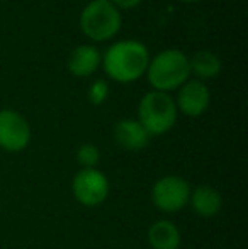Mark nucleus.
<instances>
[{
    "label": "nucleus",
    "instance_id": "nucleus-1",
    "mask_svg": "<svg viewBox=\"0 0 248 249\" xmlns=\"http://www.w3.org/2000/svg\"><path fill=\"white\" fill-rule=\"evenodd\" d=\"M148 48L134 39L117 41L104 53V71L109 78L119 83H133L146 73L150 63Z\"/></svg>",
    "mask_w": 248,
    "mask_h": 249
},
{
    "label": "nucleus",
    "instance_id": "nucleus-2",
    "mask_svg": "<svg viewBox=\"0 0 248 249\" xmlns=\"http://www.w3.org/2000/svg\"><path fill=\"white\" fill-rule=\"evenodd\" d=\"M191 76V66L186 53L180 50H163L146 68L148 83L156 92H172L184 85Z\"/></svg>",
    "mask_w": 248,
    "mask_h": 249
},
{
    "label": "nucleus",
    "instance_id": "nucleus-3",
    "mask_svg": "<svg viewBox=\"0 0 248 249\" xmlns=\"http://www.w3.org/2000/svg\"><path fill=\"white\" fill-rule=\"evenodd\" d=\"M175 100L165 92H148L138 105V122L150 136H162L169 132L177 122Z\"/></svg>",
    "mask_w": 248,
    "mask_h": 249
},
{
    "label": "nucleus",
    "instance_id": "nucleus-4",
    "mask_svg": "<svg viewBox=\"0 0 248 249\" xmlns=\"http://www.w3.org/2000/svg\"><path fill=\"white\" fill-rule=\"evenodd\" d=\"M121 12L111 0H92L80 14V29L92 41H109L121 31Z\"/></svg>",
    "mask_w": 248,
    "mask_h": 249
},
{
    "label": "nucleus",
    "instance_id": "nucleus-5",
    "mask_svg": "<svg viewBox=\"0 0 248 249\" xmlns=\"http://www.w3.org/2000/svg\"><path fill=\"white\" fill-rule=\"evenodd\" d=\"M191 185L187 180L177 175H167L156 180L152 188V200L153 205L165 213L180 212L189 203L191 198Z\"/></svg>",
    "mask_w": 248,
    "mask_h": 249
},
{
    "label": "nucleus",
    "instance_id": "nucleus-6",
    "mask_svg": "<svg viewBox=\"0 0 248 249\" xmlns=\"http://www.w3.org/2000/svg\"><path fill=\"white\" fill-rule=\"evenodd\" d=\"M111 185L97 168H82L72 180V194L83 207H97L107 198Z\"/></svg>",
    "mask_w": 248,
    "mask_h": 249
},
{
    "label": "nucleus",
    "instance_id": "nucleus-7",
    "mask_svg": "<svg viewBox=\"0 0 248 249\" xmlns=\"http://www.w3.org/2000/svg\"><path fill=\"white\" fill-rule=\"evenodd\" d=\"M31 141V125L22 114L10 108L0 110V148L7 153H19Z\"/></svg>",
    "mask_w": 248,
    "mask_h": 249
},
{
    "label": "nucleus",
    "instance_id": "nucleus-8",
    "mask_svg": "<svg viewBox=\"0 0 248 249\" xmlns=\"http://www.w3.org/2000/svg\"><path fill=\"white\" fill-rule=\"evenodd\" d=\"M211 93L204 82L201 80H187L177 93V110L187 117H199L209 107Z\"/></svg>",
    "mask_w": 248,
    "mask_h": 249
},
{
    "label": "nucleus",
    "instance_id": "nucleus-9",
    "mask_svg": "<svg viewBox=\"0 0 248 249\" xmlns=\"http://www.w3.org/2000/svg\"><path fill=\"white\" fill-rule=\"evenodd\" d=\"M114 139L126 151H141L150 144L152 136L136 119H121L114 127Z\"/></svg>",
    "mask_w": 248,
    "mask_h": 249
},
{
    "label": "nucleus",
    "instance_id": "nucleus-10",
    "mask_svg": "<svg viewBox=\"0 0 248 249\" xmlns=\"http://www.w3.org/2000/svg\"><path fill=\"white\" fill-rule=\"evenodd\" d=\"M100 56L99 50L92 44H80L72 51L68 58V70L72 75L83 78V76H90L97 71L100 65Z\"/></svg>",
    "mask_w": 248,
    "mask_h": 249
},
{
    "label": "nucleus",
    "instance_id": "nucleus-11",
    "mask_svg": "<svg viewBox=\"0 0 248 249\" xmlns=\"http://www.w3.org/2000/svg\"><path fill=\"white\" fill-rule=\"evenodd\" d=\"M192 210L201 217H214L216 213L221 210L223 198L221 194L211 185H199L191 192V198H189Z\"/></svg>",
    "mask_w": 248,
    "mask_h": 249
},
{
    "label": "nucleus",
    "instance_id": "nucleus-12",
    "mask_svg": "<svg viewBox=\"0 0 248 249\" xmlns=\"http://www.w3.org/2000/svg\"><path fill=\"white\" fill-rule=\"evenodd\" d=\"M148 244L152 249H179L182 243L179 227L170 220H156L148 227Z\"/></svg>",
    "mask_w": 248,
    "mask_h": 249
},
{
    "label": "nucleus",
    "instance_id": "nucleus-13",
    "mask_svg": "<svg viewBox=\"0 0 248 249\" xmlns=\"http://www.w3.org/2000/svg\"><path fill=\"white\" fill-rule=\"evenodd\" d=\"M191 73H194L199 80H211L221 73V59L211 51H197L192 58H189Z\"/></svg>",
    "mask_w": 248,
    "mask_h": 249
},
{
    "label": "nucleus",
    "instance_id": "nucleus-14",
    "mask_svg": "<svg viewBox=\"0 0 248 249\" xmlns=\"http://www.w3.org/2000/svg\"><path fill=\"white\" fill-rule=\"evenodd\" d=\"M76 161L82 168H95L100 161V151L95 144H82L76 151Z\"/></svg>",
    "mask_w": 248,
    "mask_h": 249
},
{
    "label": "nucleus",
    "instance_id": "nucleus-15",
    "mask_svg": "<svg viewBox=\"0 0 248 249\" xmlns=\"http://www.w3.org/2000/svg\"><path fill=\"white\" fill-rule=\"evenodd\" d=\"M109 97V85L104 80H95L89 89V100L92 105H102Z\"/></svg>",
    "mask_w": 248,
    "mask_h": 249
},
{
    "label": "nucleus",
    "instance_id": "nucleus-16",
    "mask_svg": "<svg viewBox=\"0 0 248 249\" xmlns=\"http://www.w3.org/2000/svg\"><path fill=\"white\" fill-rule=\"evenodd\" d=\"M111 3H113L117 10H119V9L129 10V9H134V7H138L139 3H141V0H111Z\"/></svg>",
    "mask_w": 248,
    "mask_h": 249
},
{
    "label": "nucleus",
    "instance_id": "nucleus-17",
    "mask_svg": "<svg viewBox=\"0 0 248 249\" xmlns=\"http://www.w3.org/2000/svg\"><path fill=\"white\" fill-rule=\"evenodd\" d=\"M182 2H199V0H182Z\"/></svg>",
    "mask_w": 248,
    "mask_h": 249
}]
</instances>
